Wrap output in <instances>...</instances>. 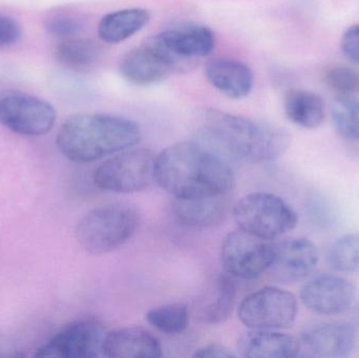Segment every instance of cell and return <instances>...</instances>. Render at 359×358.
<instances>
[{
  "mask_svg": "<svg viewBox=\"0 0 359 358\" xmlns=\"http://www.w3.org/2000/svg\"><path fill=\"white\" fill-rule=\"evenodd\" d=\"M198 119L196 141L228 162L266 163L282 157L290 146L288 132L267 122L212 109H204Z\"/></svg>",
  "mask_w": 359,
  "mask_h": 358,
  "instance_id": "1",
  "label": "cell"
},
{
  "mask_svg": "<svg viewBox=\"0 0 359 358\" xmlns=\"http://www.w3.org/2000/svg\"><path fill=\"white\" fill-rule=\"evenodd\" d=\"M156 183L174 198L225 195L234 184L229 162L198 141L166 147L156 157Z\"/></svg>",
  "mask_w": 359,
  "mask_h": 358,
  "instance_id": "2",
  "label": "cell"
},
{
  "mask_svg": "<svg viewBox=\"0 0 359 358\" xmlns=\"http://www.w3.org/2000/svg\"><path fill=\"white\" fill-rule=\"evenodd\" d=\"M137 122L107 113H78L65 120L56 144L69 161L86 164L132 149L141 140Z\"/></svg>",
  "mask_w": 359,
  "mask_h": 358,
  "instance_id": "3",
  "label": "cell"
},
{
  "mask_svg": "<svg viewBox=\"0 0 359 358\" xmlns=\"http://www.w3.org/2000/svg\"><path fill=\"white\" fill-rule=\"evenodd\" d=\"M140 214L134 206L107 204L90 210L76 227V239L90 254H109L128 243L136 233Z\"/></svg>",
  "mask_w": 359,
  "mask_h": 358,
  "instance_id": "4",
  "label": "cell"
},
{
  "mask_svg": "<svg viewBox=\"0 0 359 358\" xmlns=\"http://www.w3.org/2000/svg\"><path fill=\"white\" fill-rule=\"evenodd\" d=\"M238 228L265 241L290 233L299 223L295 210L283 198L266 191L249 193L232 209Z\"/></svg>",
  "mask_w": 359,
  "mask_h": 358,
  "instance_id": "5",
  "label": "cell"
},
{
  "mask_svg": "<svg viewBox=\"0 0 359 358\" xmlns=\"http://www.w3.org/2000/svg\"><path fill=\"white\" fill-rule=\"evenodd\" d=\"M156 156L149 149H126L95 170V185L107 193H134L149 188L155 180Z\"/></svg>",
  "mask_w": 359,
  "mask_h": 358,
  "instance_id": "6",
  "label": "cell"
},
{
  "mask_svg": "<svg viewBox=\"0 0 359 358\" xmlns=\"http://www.w3.org/2000/svg\"><path fill=\"white\" fill-rule=\"evenodd\" d=\"M297 311V301L292 294L278 287H265L246 296L238 315L250 330H283L292 326Z\"/></svg>",
  "mask_w": 359,
  "mask_h": 358,
  "instance_id": "7",
  "label": "cell"
},
{
  "mask_svg": "<svg viewBox=\"0 0 359 358\" xmlns=\"http://www.w3.org/2000/svg\"><path fill=\"white\" fill-rule=\"evenodd\" d=\"M56 122V111L48 101L19 92L0 94V123L15 134L37 137L48 134Z\"/></svg>",
  "mask_w": 359,
  "mask_h": 358,
  "instance_id": "8",
  "label": "cell"
},
{
  "mask_svg": "<svg viewBox=\"0 0 359 358\" xmlns=\"http://www.w3.org/2000/svg\"><path fill=\"white\" fill-rule=\"evenodd\" d=\"M272 259V242L238 228L226 235L221 246V263L226 273L241 280L259 279L267 273Z\"/></svg>",
  "mask_w": 359,
  "mask_h": 358,
  "instance_id": "9",
  "label": "cell"
},
{
  "mask_svg": "<svg viewBox=\"0 0 359 358\" xmlns=\"http://www.w3.org/2000/svg\"><path fill=\"white\" fill-rule=\"evenodd\" d=\"M107 332L92 319L69 324L57 332L36 353V357L97 358L103 357Z\"/></svg>",
  "mask_w": 359,
  "mask_h": 358,
  "instance_id": "10",
  "label": "cell"
},
{
  "mask_svg": "<svg viewBox=\"0 0 359 358\" xmlns=\"http://www.w3.org/2000/svg\"><path fill=\"white\" fill-rule=\"evenodd\" d=\"M320 261L318 247L306 237H288L272 242L268 273L274 281L294 284L308 279Z\"/></svg>",
  "mask_w": 359,
  "mask_h": 358,
  "instance_id": "11",
  "label": "cell"
},
{
  "mask_svg": "<svg viewBox=\"0 0 359 358\" xmlns=\"http://www.w3.org/2000/svg\"><path fill=\"white\" fill-rule=\"evenodd\" d=\"M178 69L161 46L149 38L144 43L128 50L119 62V73L128 83L149 86L160 83Z\"/></svg>",
  "mask_w": 359,
  "mask_h": 358,
  "instance_id": "12",
  "label": "cell"
},
{
  "mask_svg": "<svg viewBox=\"0 0 359 358\" xmlns=\"http://www.w3.org/2000/svg\"><path fill=\"white\" fill-rule=\"evenodd\" d=\"M299 342V357H349L356 346V330L344 322L316 324L302 332Z\"/></svg>",
  "mask_w": 359,
  "mask_h": 358,
  "instance_id": "13",
  "label": "cell"
},
{
  "mask_svg": "<svg viewBox=\"0 0 359 358\" xmlns=\"http://www.w3.org/2000/svg\"><path fill=\"white\" fill-rule=\"evenodd\" d=\"M153 38L178 69L191 61L209 56L215 46V33L208 27L196 23L170 27Z\"/></svg>",
  "mask_w": 359,
  "mask_h": 358,
  "instance_id": "14",
  "label": "cell"
},
{
  "mask_svg": "<svg viewBox=\"0 0 359 358\" xmlns=\"http://www.w3.org/2000/svg\"><path fill=\"white\" fill-rule=\"evenodd\" d=\"M299 296L308 310L320 315H337L352 306L356 289L341 275H320L302 287Z\"/></svg>",
  "mask_w": 359,
  "mask_h": 358,
  "instance_id": "15",
  "label": "cell"
},
{
  "mask_svg": "<svg viewBox=\"0 0 359 358\" xmlns=\"http://www.w3.org/2000/svg\"><path fill=\"white\" fill-rule=\"evenodd\" d=\"M236 286L231 275L217 273L205 286L194 313L201 323L219 325L229 319L236 304Z\"/></svg>",
  "mask_w": 359,
  "mask_h": 358,
  "instance_id": "16",
  "label": "cell"
},
{
  "mask_svg": "<svg viewBox=\"0 0 359 358\" xmlns=\"http://www.w3.org/2000/svg\"><path fill=\"white\" fill-rule=\"evenodd\" d=\"M225 195L175 198L172 212L179 223L190 228L219 226L229 212V202Z\"/></svg>",
  "mask_w": 359,
  "mask_h": 358,
  "instance_id": "17",
  "label": "cell"
},
{
  "mask_svg": "<svg viewBox=\"0 0 359 358\" xmlns=\"http://www.w3.org/2000/svg\"><path fill=\"white\" fill-rule=\"evenodd\" d=\"M163 355L161 343L147 330L120 328L107 333L103 357L111 358H157Z\"/></svg>",
  "mask_w": 359,
  "mask_h": 358,
  "instance_id": "18",
  "label": "cell"
},
{
  "mask_svg": "<svg viewBox=\"0 0 359 358\" xmlns=\"http://www.w3.org/2000/svg\"><path fill=\"white\" fill-rule=\"evenodd\" d=\"M205 76L215 90L233 100L246 98L252 90V71L236 59H212L205 67Z\"/></svg>",
  "mask_w": 359,
  "mask_h": 358,
  "instance_id": "19",
  "label": "cell"
},
{
  "mask_svg": "<svg viewBox=\"0 0 359 358\" xmlns=\"http://www.w3.org/2000/svg\"><path fill=\"white\" fill-rule=\"evenodd\" d=\"M238 354L246 358L299 357V338L280 330H250L238 340Z\"/></svg>",
  "mask_w": 359,
  "mask_h": 358,
  "instance_id": "20",
  "label": "cell"
},
{
  "mask_svg": "<svg viewBox=\"0 0 359 358\" xmlns=\"http://www.w3.org/2000/svg\"><path fill=\"white\" fill-rule=\"evenodd\" d=\"M151 19V13L143 8H122L101 18L98 36L107 43H120L140 32Z\"/></svg>",
  "mask_w": 359,
  "mask_h": 358,
  "instance_id": "21",
  "label": "cell"
},
{
  "mask_svg": "<svg viewBox=\"0 0 359 358\" xmlns=\"http://www.w3.org/2000/svg\"><path fill=\"white\" fill-rule=\"evenodd\" d=\"M284 111L289 121L306 130L320 128L326 117L323 99L305 90H288L285 95Z\"/></svg>",
  "mask_w": 359,
  "mask_h": 358,
  "instance_id": "22",
  "label": "cell"
},
{
  "mask_svg": "<svg viewBox=\"0 0 359 358\" xmlns=\"http://www.w3.org/2000/svg\"><path fill=\"white\" fill-rule=\"evenodd\" d=\"M57 60L69 69H90L100 59L101 48L97 42L84 38H67L55 50Z\"/></svg>",
  "mask_w": 359,
  "mask_h": 358,
  "instance_id": "23",
  "label": "cell"
},
{
  "mask_svg": "<svg viewBox=\"0 0 359 358\" xmlns=\"http://www.w3.org/2000/svg\"><path fill=\"white\" fill-rule=\"evenodd\" d=\"M337 134L350 142H359V100L352 96H337L331 109Z\"/></svg>",
  "mask_w": 359,
  "mask_h": 358,
  "instance_id": "24",
  "label": "cell"
},
{
  "mask_svg": "<svg viewBox=\"0 0 359 358\" xmlns=\"http://www.w3.org/2000/svg\"><path fill=\"white\" fill-rule=\"evenodd\" d=\"M147 323L168 336L183 333L189 324V311L183 304H168L155 307L145 315Z\"/></svg>",
  "mask_w": 359,
  "mask_h": 358,
  "instance_id": "25",
  "label": "cell"
},
{
  "mask_svg": "<svg viewBox=\"0 0 359 358\" xmlns=\"http://www.w3.org/2000/svg\"><path fill=\"white\" fill-rule=\"evenodd\" d=\"M327 258L329 265L337 273H359V233H346L335 240Z\"/></svg>",
  "mask_w": 359,
  "mask_h": 358,
  "instance_id": "26",
  "label": "cell"
},
{
  "mask_svg": "<svg viewBox=\"0 0 359 358\" xmlns=\"http://www.w3.org/2000/svg\"><path fill=\"white\" fill-rule=\"evenodd\" d=\"M325 83L339 96L359 94V71L349 67H335L325 75Z\"/></svg>",
  "mask_w": 359,
  "mask_h": 358,
  "instance_id": "27",
  "label": "cell"
},
{
  "mask_svg": "<svg viewBox=\"0 0 359 358\" xmlns=\"http://www.w3.org/2000/svg\"><path fill=\"white\" fill-rule=\"evenodd\" d=\"M46 29L55 37L69 38L81 29V22L69 15H57L46 20Z\"/></svg>",
  "mask_w": 359,
  "mask_h": 358,
  "instance_id": "28",
  "label": "cell"
},
{
  "mask_svg": "<svg viewBox=\"0 0 359 358\" xmlns=\"http://www.w3.org/2000/svg\"><path fill=\"white\" fill-rule=\"evenodd\" d=\"M341 48L346 58L359 65V25H353L346 29L341 36Z\"/></svg>",
  "mask_w": 359,
  "mask_h": 358,
  "instance_id": "29",
  "label": "cell"
},
{
  "mask_svg": "<svg viewBox=\"0 0 359 358\" xmlns=\"http://www.w3.org/2000/svg\"><path fill=\"white\" fill-rule=\"evenodd\" d=\"M21 27L15 19L0 14V46H8L16 43L20 39Z\"/></svg>",
  "mask_w": 359,
  "mask_h": 358,
  "instance_id": "30",
  "label": "cell"
},
{
  "mask_svg": "<svg viewBox=\"0 0 359 358\" xmlns=\"http://www.w3.org/2000/svg\"><path fill=\"white\" fill-rule=\"evenodd\" d=\"M194 357L200 358H236V353L227 347L219 344H209L196 349Z\"/></svg>",
  "mask_w": 359,
  "mask_h": 358,
  "instance_id": "31",
  "label": "cell"
},
{
  "mask_svg": "<svg viewBox=\"0 0 359 358\" xmlns=\"http://www.w3.org/2000/svg\"><path fill=\"white\" fill-rule=\"evenodd\" d=\"M358 323H359V305H358Z\"/></svg>",
  "mask_w": 359,
  "mask_h": 358,
  "instance_id": "32",
  "label": "cell"
}]
</instances>
